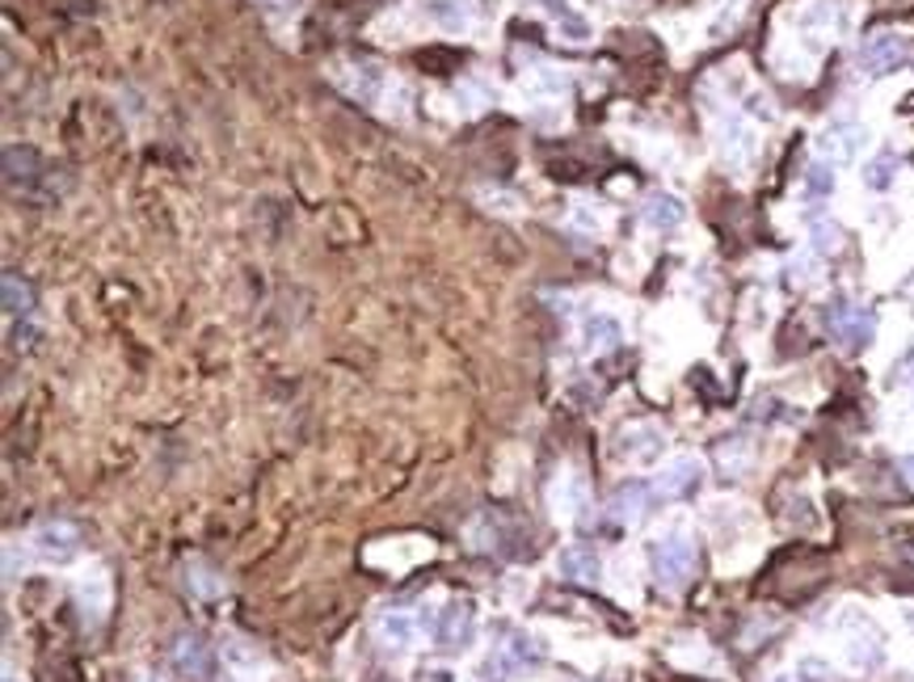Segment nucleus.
<instances>
[{
    "label": "nucleus",
    "mask_w": 914,
    "mask_h": 682,
    "mask_svg": "<svg viewBox=\"0 0 914 682\" xmlns=\"http://www.w3.org/2000/svg\"><path fill=\"white\" fill-rule=\"evenodd\" d=\"M34 337H38V333H34V328H13V342H18V346H30V342H34Z\"/></svg>",
    "instance_id": "obj_32"
},
{
    "label": "nucleus",
    "mask_w": 914,
    "mask_h": 682,
    "mask_svg": "<svg viewBox=\"0 0 914 682\" xmlns=\"http://www.w3.org/2000/svg\"><path fill=\"white\" fill-rule=\"evenodd\" d=\"M649 565H653V577L662 590H683L687 577L696 574V544L687 535H662L649 544Z\"/></svg>",
    "instance_id": "obj_1"
},
{
    "label": "nucleus",
    "mask_w": 914,
    "mask_h": 682,
    "mask_svg": "<svg viewBox=\"0 0 914 682\" xmlns=\"http://www.w3.org/2000/svg\"><path fill=\"white\" fill-rule=\"evenodd\" d=\"M868 131L860 123H831L822 136H818V157L826 164H852L864 152Z\"/></svg>",
    "instance_id": "obj_7"
},
{
    "label": "nucleus",
    "mask_w": 914,
    "mask_h": 682,
    "mask_svg": "<svg viewBox=\"0 0 914 682\" xmlns=\"http://www.w3.org/2000/svg\"><path fill=\"white\" fill-rule=\"evenodd\" d=\"M26 565H30V556L26 552H18V540H9V544H4V577L18 581V577L26 574Z\"/></svg>",
    "instance_id": "obj_28"
},
{
    "label": "nucleus",
    "mask_w": 914,
    "mask_h": 682,
    "mask_svg": "<svg viewBox=\"0 0 914 682\" xmlns=\"http://www.w3.org/2000/svg\"><path fill=\"white\" fill-rule=\"evenodd\" d=\"M169 661H173V674H178V679H190V682L207 679V674H212V645H207L203 636L186 632V636L173 640Z\"/></svg>",
    "instance_id": "obj_10"
},
{
    "label": "nucleus",
    "mask_w": 914,
    "mask_h": 682,
    "mask_svg": "<svg viewBox=\"0 0 914 682\" xmlns=\"http://www.w3.org/2000/svg\"><path fill=\"white\" fill-rule=\"evenodd\" d=\"M582 342H586L591 355H607V350H616L619 342H624V328H619L616 316L594 312V316H586V325H582Z\"/></svg>",
    "instance_id": "obj_15"
},
{
    "label": "nucleus",
    "mask_w": 914,
    "mask_h": 682,
    "mask_svg": "<svg viewBox=\"0 0 914 682\" xmlns=\"http://www.w3.org/2000/svg\"><path fill=\"white\" fill-rule=\"evenodd\" d=\"M699 485H704V464H699L696 455H678V460H671V464L658 472V481H653L658 497H671V501L692 497Z\"/></svg>",
    "instance_id": "obj_9"
},
{
    "label": "nucleus",
    "mask_w": 914,
    "mask_h": 682,
    "mask_svg": "<svg viewBox=\"0 0 914 682\" xmlns=\"http://www.w3.org/2000/svg\"><path fill=\"white\" fill-rule=\"evenodd\" d=\"M624 460L632 464H653L662 451H666V430L653 426V421H632L619 430V447H616Z\"/></svg>",
    "instance_id": "obj_8"
},
{
    "label": "nucleus",
    "mask_w": 914,
    "mask_h": 682,
    "mask_svg": "<svg viewBox=\"0 0 914 682\" xmlns=\"http://www.w3.org/2000/svg\"><path fill=\"white\" fill-rule=\"evenodd\" d=\"M754 148H758V143H754V131L738 118V114L721 123V157H726L733 169H746V164L754 161Z\"/></svg>",
    "instance_id": "obj_13"
},
{
    "label": "nucleus",
    "mask_w": 914,
    "mask_h": 682,
    "mask_svg": "<svg viewBox=\"0 0 914 682\" xmlns=\"http://www.w3.org/2000/svg\"><path fill=\"white\" fill-rule=\"evenodd\" d=\"M906 51H911L906 34H898V30H877V34H868L860 43L856 68H860L864 77H886V72H893V68L906 59Z\"/></svg>",
    "instance_id": "obj_4"
},
{
    "label": "nucleus",
    "mask_w": 914,
    "mask_h": 682,
    "mask_svg": "<svg viewBox=\"0 0 914 682\" xmlns=\"http://www.w3.org/2000/svg\"><path fill=\"white\" fill-rule=\"evenodd\" d=\"M422 13H426L438 30H452V34L472 26V9H468V0H422Z\"/></svg>",
    "instance_id": "obj_17"
},
{
    "label": "nucleus",
    "mask_w": 914,
    "mask_h": 682,
    "mask_svg": "<svg viewBox=\"0 0 914 682\" xmlns=\"http://www.w3.org/2000/svg\"><path fill=\"white\" fill-rule=\"evenodd\" d=\"M717 464H721L726 476H742V472L751 467V447H746L742 438H726V442H717Z\"/></svg>",
    "instance_id": "obj_22"
},
{
    "label": "nucleus",
    "mask_w": 914,
    "mask_h": 682,
    "mask_svg": "<svg viewBox=\"0 0 914 682\" xmlns=\"http://www.w3.org/2000/svg\"><path fill=\"white\" fill-rule=\"evenodd\" d=\"M434 640H438V649H447V654H464V649L477 640V602L472 599L447 602V606L438 611Z\"/></svg>",
    "instance_id": "obj_3"
},
{
    "label": "nucleus",
    "mask_w": 914,
    "mask_h": 682,
    "mask_svg": "<svg viewBox=\"0 0 914 682\" xmlns=\"http://www.w3.org/2000/svg\"><path fill=\"white\" fill-rule=\"evenodd\" d=\"M552 506H557V515H578V510H586V481L582 476H561V485L552 489Z\"/></svg>",
    "instance_id": "obj_19"
},
{
    "label": "nucleus",
    "mask_w": 914,
    "mask_h": 682,
    "mask_svg": "<svg viewBox=\"0 0 914 682\" xmlns=\"http://www.w3.org/2000/svg\"><path fill=\"white\" fill-rule=\"evenodd\" d=\"M772 682H801V674L792 670V674H776V679H772Z\"/></svg>",
    "instance_id": "obj_35"
},
{
    "label": "nucleus",
    "mask_w": 914,
    "mask_h": 682,
    "mask_svg": "<svg viewBox=\"0 0 914 682\" xmlns=\"http://www.w3.org/2000/svg\"><path fill=\"white\" fill-rule=\"evenodd\" d=\"M372 632H376V645L384 654H409L422 636V620H413L409 611H379Z\"/></svg>",
    "instance_id": "obj_6"
},
{
    "label": "nucleus",
    "mask_w": 914,
    "mask_h": 682,
    "mask_svg": "<svg viewBox=\"0 0 914 682\" xmlns=\"http://www.w3.org/2000/svg\"><path fill=\"white\" fill-rule=\"evenodd\" d=\"M338 84L346 89L350 97H358V102H376L384 77H379L372 63H358V77H354V81H350V77H338Z\"/></svg>",
    "instance_id": "obj_23"
},
{
    "label": "nucleus",
    "mask_w": 914,
    "mask_h": 682,
    "mask_svg": "<svg viewBox=\"0 0 914 682\" xmlns=\"http://www.w3.org/2000/svg\"><path fill=\"white\" fill-rule=\"evenodd\" d=\"M186 569H194V574H198V577L186 574V581L194 586V590H198V594H219V590H224V581H207V577H216V574H207V565H198V560H194V565H186Z\"/></svg>",
    "instance_id": "obj_30"
},
{
    "label": "nucleus",
    "mask_w": 914,
    "mask_h": 682,
    "mask_svg": "<svg viewBox=\"0 0 914 682\" xmlns=\"http://www.w3.org/2000/svg\"><path fill=\"white\" fill-rule=\"evenodd\" d=\"M806 194L809 198H831L834 194V164L818 161L806 169Z\"/></svg>",
    "instance_id": "obj_25"
},
{
    "label": "nucleus",
    "mask_w": 914,
    "mask_h": 682,
    "mask_svg": "<svg viewBox=\"0 0 914 682\" xmlns=\"http://www.w3.org/2000/svg\"><path fill=\"white\" fill-rule=\"evenodd\" d=\"M911 380H914V375H911Z\"/></svg>",
    "instance_id": "obj_37"
},
{
    "label": "nucleus",
    "mask_w": 914,
    "mask_h": 682,
    "mask_svg": "<svg viewBox=\"0 0 914 682\" xmlns=\"http://www.w3.org/2000/svg\"><path fill=\"white\" fill-rule=\"evenodd\" d=\"M902 472H906V476L914 481V451H911V455H902Z\"/></svg>",
    "instance_id": "obj_34"
},
{
    "label": "nucleus",
    "mask_w": 914,
    "mask_h": 682,
    "mask_svg": "<svg viewBox=\"0 0 914 682\" xmlns=\"http://www.w3.org/2000/svg\"><path fill=\"white\" fill-rule=\"evenodd\" d=\"M641 219H645L653 232H671V228H678V223L687 219V207H683L678 194L653 190L645 198V207H641Z\"/></svg>",
    "instance_id": "obj_14"
},
{
    "label": "nucleus",
    "mask_w": 914,
    "mask_h": 682,
    "mask_svg": "<svg viewBox=\"0 0 914 682\" xmlns=\"http://www.w3.org/2000/svg\"><path fill=\"white\" fill-rule=\"evenodd\" d=\"M864 186H868V190H889V186H893V177H898V157H893V152H881V157H872V161L864 164Z\"/></svg>",
    "instance_id": "obj_21"
},
{
    "label": "nucleus",
    "mask_w": 914,
    "mask_h": 682,
    "mask_svg": "<svg viewBox=\"0 0 914 682\" xmlns=\"http://www.w3.org/2000/svg\"><path fill=\"white\" fill-rule=\"evenodd\" d=\"M498 649L506 654V661H511L514 670H523L527 661H536V657H539L536 640H532L527 632H514V636H506V645H498Z\"/></svg>",
    "instance_id": "obj_24"
},
{
    "label": "nucleus",
    "mask_w": 914,
    "mask_h": 682,
    "mask_svg": "<svg viewBox=\"0 0 914 682\" xmlns=\"http://www.w3.org/2000/svg\"><path fill=\"white\" fill-rule=\"evenodd\" d=\"M653 497H658V489L649 485V481H624L616 493H612V501H607V510H612V519L616 522H641L653 510Z\"/></svg>",
    "instance_id": "obj_11"
},
{
    "label": "nucleus",
    "mask_w": 914,
    "mask_h": 682,
    "mask_svg": "<svg viewBox=\"0 0 914 682\" xmlns=\"http://www.w3.org/2000/svg\"><path fill=\"white\" fill-rule=\"evenodd\" d=\"M511 674H514V666L506 661V654H502V649H493V654H489L481 666H477V682H506Z\"/></svg>",
    "instance_id": "obj_27"
},
{
    "label": "nucleus",
    "mask_w": 914,
    "mask_h": 682,
    "mask_svg": "<svg viewBox=\"0 0 914 682\" xmlns=\"http://www.w3.org/2000/svg\"><path fill=\"white\" fill-rule=\"evenodd\" d=\"M0 296H4V312H9V316H22V321H26L30 312H34V287L22 282L18 274H4Z\"/></svg>",
    "instance_id": "obj_18"
},
{
    "label": "nucleus",
    "mask_w": 914,
    "mask_h": 682,
    "mask_svg": "<svg viewBox=\"0 0 914 682\" xmlns=\"http://www.w3.org/2000/svg\"><path fill=\"white\" fill-rule=\"evenodd\" d=\"M557 574L565 577V581H573V586H594V581L603 577V560H598L594 547L573 544L557 556Z\"/></svg>",
    "instance_id": "obj_12"
},
{
    "label": "nucleus",
    "mask_w": 914,
    "mask_h": 682,
    "mask_svg": "<svg viewBox=\"0 0 914 682\" xmlns=\"http://www.w3.org/2000/svg\"><path fill=\"white\" fill-rule=\"evenodd\" d=\"M801 26H826V30H843L847 26V9L843 0H813L801 18Z\"/></svg>",
    "instance_id": "obj_20"
},
{
    "label": "nucleus",
    "mask_w": 914,
    "mask_h": 682,
    "mask_svg": "<svg viewBox=\"0 0 914 682\" xmlns=\"http://www.w3.org/2000/svg\"><path fill=\"white\" fill-rule=\"evenodd\" d=\"M797 674H801V682H831V666L818 657H806V661H797Z\"/></svg>",
    "instance_id": "obj_29"
},
{
    "label": "nucleus",
    "mask_w": 914,
    "mask_h": 682,
    "mask_svg": "<svg viewBox=\"0 0 914 682\" xmlns=\"http://www.w3.org/2000/svg\"><path fill=\"white\" fill-rule=\"evenodd\" d=\"M881 661H886V645H881V636H877L872 628L856 632V636L847 640V666H852V670L872 674Z\"/></svg>",
    "instance_id": "obj_16"
},
{
    "label": "nucleus",
    "mask_w": 914,
    "mask_h": 682,
    "mask_svg": "<svg viewBox=\"0 0 914 682\" xmlns=\"http://www.w3.org/2000/svg\"><path fill=\"white\" fill-rule=\"evenodd\" d=\"M426 682H456V679H452L447 670H431V674H426Z\"/></svg>",
    "instance_id": "obj_33"
},
{
    "label": "nucleus",
    "mask_w": 914,
    "mask_h": 682,
    "mask_svg": "<svg viewBox=\"0 0 914 682\" xmlns=\"http://www.w3.org/2000/svg\"><path fill=\"white\" fill-rule=\"evenodd\" d=\"M809 236H813V248H818V253H834V248L843 245V228L831 223V219H813Z\"/></svg>",
    "instance_id": "obj_26"
},
{
    "label": "nucleus",
    "mask_w": 914,
    "mask_h": 682,
    "mask_svg": "<svg viewBox=\"0 0 914 682\" xmlns=\"http://www.w3.org/2000/svg\"><path fill=\"white\" fill-rule=\"evenodd\" d=\"M4 682H22V679H18V674H4Z\"/></svg>",
    "instance_id": "obj_36"
},
{
    "label": "nucleus",
    "mask_w": 914,
    "mask_h": 682,
    "mask_svg": "<svg viewBox=\"0 0 914 682\" xmlns=\"http://www.w3.org/2000/svg\"><path fill=\"white\" fill-rule=\"evenodd\" d=\"M826 328H831L834 342H843L847 350H864L877 333V316L860 308V303H847V300H834L826 303Z\"/></svg>",
    "instance_id": "obj_2"
},
{
    "label": "nucleus",
    "mask_w": 914,
    "mask_h": 682,
    "mask_svg": "<svg viewBox=\"0 0 914 682\" xmlns=\"http://www.w3.org/2000/svg\"><path fill=\"white\" fill-rule=\"evenodd\" d=\"M34 552L43 556V560H52V565H68V560H77L81 556V531L72 527V522H43L38 531H34Z\"/></svg>",
    "instance_id": "obj_5"
},
{
    "label": "nucleus",
    "mask_w": 914,
    "mask_h": 682,
    "mask_svg": "<svg viewBox=\"0 0 914 682\" xmlns=\"http://www.w3.org/2000/svg\"><path fill=\"white\" fill-rule=\"evenodd\" d=\"M792 278H797V282H813V257H801V262H792Z\"/></svg>",
    "instance_id": "obj_31"
}]
</instances>
